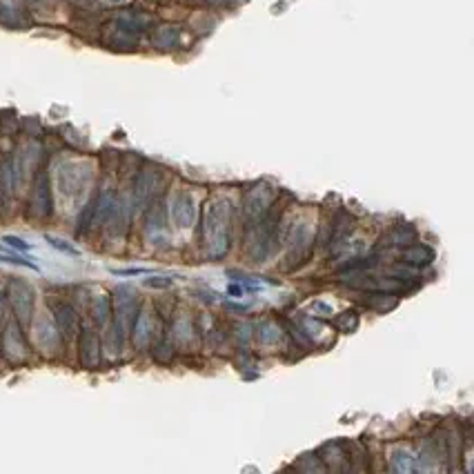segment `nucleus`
<instances>
[{"mask_svg":"<svg viewBox=\"0 0 474 474\" xmlns=\"http://www.w3.org/2000/svg\"><path fill=\"white\" fill-rule=\"evenodd\" d=\"M272 198H274V194H272V189L265 187V185L263 187H254V189L247 191L245 198H243V220H245L247 229L256 227L260 220L267 216Z\"/></svg>","mask_w":474,"mask_h":474,"instance_id":"nucleus-2","label":"nucleus"},{"mask_svg":"<svg viewBox=\"0 0 474 474\" xmlns=\"http://www.w3.org/2000/svg\"><path fill=\"white\" fill-rule=\"evenodd\" d=\"M287 247H290V260H301L303 258L310 247H312V229L307 223H292L287 231Z\"/></svg>","mask_w":474,"mask_h":474,"instance_id":"nucleus-6","label":"nucleus"},{"mask_svg":"<svg viewBox=\"0 0 474 474\" xmlns=\"http://www.w3.org/2000/svg\"><path fill=\"white\" fill-rule=\"evenodd\" d=\"M9 303H12L16 319L20 321V325H29L34 312V287L23 278H12L9 281Z\"/></svg>","mask_w":474,"mask_h":474,"instance_id":"nucleus-3","label":"nucleus"},{"mask_svg":"<svg viewBox=\"0 0 474 474\" xmlns=\"http://www.w3.org/2000/svg\"><path fill=\"white\" fill-rule=\"evenodd\" d=\"M165 209L163 205H152V209L147 211L145 216V236L147 240H152V243H158L160 238L165 236Z\"/></svg>","mask_w":474,"mask_h":474,"instance_id":"nucleus-10","label":"nucleus"},{"mask_svg":"<svg viewBox=\"0 0 474 474\" xmlns=\"http://www.w3.org/2000/svg\"><path fill=\"white\" fill-rule=\"evenodd\" d=\"M169 216H171V220H174V225L178 229H187V227L194 225V218H196L194 196L187 194V191H180V194H176L174 200H171Z\"/></svg>","mask_w":474,"mask_h":474,"instance_id":"nucleus-5","label":"nucleus"},{"mask_svg":"<svg viewBox=\"0 0 474 474\" xmlns=\"http://www.w3.org/2000/svg\"><path fill=\"white\" fill-rule=\"evenodd\" d=\"M0 263H12V265H23L29 269H38V265L32 263V260H23L20 256H9V254H0Z\"/></svg>","mask_w":474,"mask_h":474,"instance_id":"nucleus-18","label":"nucleus"},{"mask_svg":"<svg viewBox=\"0 0 474 474\" xmlns=\"http://www.w3.org/2000/svg\"><path fill=\"white\" fill-rule=\"evenodd\" d=\"M89 185V171L78 165H65L58 171V187L69 198H80Z\"/></svg>","mask_w":474,"mask_h":474,"instance_id":"nucleus-4","label":"nucleus"},{"mask_svg":"<svg viewBox=\"0 0 474 474\" xmlns=\"http://www.w3.org/2000/svg\"><path fill=\"white\" fill-rule=\"evenodd\" d=\"M80 361L85 368H96L100 363V339L94 330H83L80 334Z\"/></svg>","mask_w":474,"mask_h":474,"instance_id":"nucleus-8","label":"nucleus"},{"mask_svg":"<svg viewBox=\"0 0 474 474\" xmlns=\"http://www.w3.org/2000/svg\"><path fill=\"white\" fill-rule=\"evenodd\" d=\"M401 258H406V263H412V265H426L435 258V252L426 245H415V247L403 252Z\"/></svg>","mask_w":474,"mask_h":474,"instance_id":"nucleus-15","label":"nucleus"},{"mask_svg":"<svg viewBox=\"0 0 474 474\" xmlns=\"http://www.w3.org/2000/svg\"><path fill=\"white\" fill-rule=\"evenodd\" d=\"M5 354L9 361H20L25 359V341L23 334H20V330L16 328V323H9L7 330H5Z\"/></svg>","mask_w":474,"mask_h":474,"instance_id":"nucleus-12","label":"nucleus"},{"mask_svg":"<svg viewBox=\"0 0 474 474\" xmlns=\"http://www.w3.org/2000/svg\"><path fill=\"white\" fill-rule=\"evenodd\" d=\"M45 240L49 245H52L54 249H58V252H63V254H69V256H78L80 252L72 245V243H67V240H63V238H58V236H45Z\"/></svg>","mask_w":474,"mask_h":474,"instance_id":"nucleus-17","label":"nucleus"},{"mask_svg":"<svg viewBox=\"0 0 474 474\" xmlns=\"http://www.w3.org/2000/svg\"><path fill=\"white\" fill-rule=\"evenodd\" d=\"M34 332H36V341H38V345H40V348L54 350V348L58 345V330H56L47 319H38Z\"/></svg>","mask_w":474,"mask_h":474,"instance_id":"nucleus-13","label":"nucleus"},{"mask_svg":"<svg viewBox=\"0 0 474 474\" xmlns=\"http://www.w3.org/2000/svg\"><path fill=\"white\" fill-rule=\"evenodd\" d=\"M54 321H56V330L60 336L65 339H74L78 332V316L74 307L69 303H56L54 305Z\"/></svg>","mask_w":474,"mask_h":474,"instance_id":"nucleus-7","label":"nucleus"},{"mask_svg":"<svg viewBox=\"0 0 474 474\" xmlns=\"http://www.w3.org/2000/svg\"><path fill=\"white\" fill-rule=\"evenodd\" d=\"M156 187H158V174H154V171H143L138 176V183L134 189V205L143 207L145 203H149L156 194Z\"/></svg>","mask_w":474,"mask_h":474,"instance_id":"nucleus-11","label":"nucleus"},{"mask_svg":"<svg viewBox=\"0 0 474 474\" xmlns=\"http://www.w3.org/2000/svg\"><path fill=\"white\" fill-rule=\"evenodd\" d=\"M89 312H92V319L96 325H107L109 316H112V301H109L107 294H96L92 298V305H89Z\"/></svg>","mask_w":474,"mask_h":474,"instance_id":"nucleus-14","label":"nucleus"},{"mask_svg":"<svg viewBox=\"0 0 474 474\" xmlns=\"http://www.w3.org/2000/svg\"><path fill=\"white\" fill-rule=\"evenodd\" d=\"M145 283L149 287H169L171 285V278H149V281H145Z\"/></svg>","mask_w":474,"mask_h":474,"instance_id":"nucleus-22","label":"nucleus"},{"mask_svg":"<svg viewBox=\"0 0 474 474\" xmlns=\"http://www.w3.org/2000/svg\"><path fill=\"white\" fill-rule=\"evenodd\" d=\"M112 274H116V276H140V274H152V269H145V267H129V269H112Z\"/></svg>","mask_w":474,"mask_h":474,"instance_id":"nucleus-20","label":"nucleus"},{"mask_svg":"<svg viewBox=\"0 0 474 474\" xmlns=\"http://www.w3.org/2000/svg\"><path fill=\"white\" fill-rule=\"evenodd\" d=\"M276 339H278V330L274 325H269V323H267V325L260 328V341H263V343H272Z\"/></svg>","mask_w":474,"mask_h":474,"instance_id":"nucleus-21","label":"nucleus"},{"mask_svg":"<svg viewBox=\"0 0 474 474\" xmlns=\"http://www.w3.org/2000/svg\"><path fill=\"white\" fill-rule=\"evenodd\" d=\"M3 240H5V243H7L9 247H14V249H18V252H23V254L34 247L32 243H25V240H23V238H18V236H5Z\"/></svg>","mask_w":474,"mask_h":474,"instance_id":"nucleus-19","label":"nucleus"},{"mask_svg":"<svg viewBox=\"0 0 474 474\" xmlns=\"http://www.w3.org/2000/svg\"><path fill=\"white\" fill-rule=\"evenodd\" d=\"M32 211L36 216H47L49 211H52V191H49V180L45 174H40L34 183Z\"/></svg>","mask_w":474,"mask_h":474,"instance_id":"nucleus-9","label":"nucleus"},{"mask_svg":"<svg viewBox=\"0 0 474 474\" xmlns=\"http://www.w3.org/2000/svg\"><path fill=\"white\" fill-rule=\"evenodd\" d=\"M231 227H234V205L225 196H214L203 209V243L205 254L211 260L223 258L231 245Z\"/></svg>","mask_w":474,"mask_h":474,"instance_id":"nucleus-1","label":"nucleus"},{"mask_svg":"<svg viewBox=\"0 0 474 474\" xmlns=\"http://www.w3.org/2000/svg\"><path fill=\"white\" fill-rule=\"evenodd\" d=\"M392 468H395L397 472H412V470H417V457L415 455H410V452H395L392 455Z\"/></svg>","mask_w":474,"mask_h":474,"instance_id":"nucleus-16","label":"nucleus"}]
</instances>
